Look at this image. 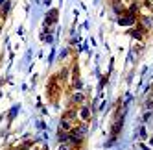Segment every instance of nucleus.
Returning a JSON list of instances; mask_svg holds the SVG:
<instances>
[{
  "instance_id": "obj_4",
  "label": "nucleus",
  "mask_w": 153,
  "mask_h": 150,
  "mask_svg": "<svg viewBox=\"0 0 153 150\" xmlns=\"http://www.w3.org/2000/svg\"><path fill=\"white\" fill-rule=\"evenodd\" d=\"M28 150H42V148H41V146H37V145H35V146H33V145H31V146H30Z\"/></svg>"
},
{
  "instance_id": "obj_1",
  "label": "nucleus",
  "mask_w": 153,
  "mask_h": 150,
  "mask_svg": "<svg viewBox=\"0 0 153 150\" xmlns=\"http://www.w3.org/2000/svg\"><path fill=\"white\" fill-rule=\"evenodd\" d=\"M76 111H78V122H85V124H89V121H91V117H92V111H91V108L87 106V102L85 104H81V106H76Z\"/></svg>"
},
{
  "instance_id": "obj_6",
  "label": "nucleus",
  "mask_w": 153,
  "mask_h": 150,
  "mask_svg": "<svg viewBox=\"0 0 153 150\" xmlns=\"http://www.w3.org/2000/svg\"><path fill=\"white\" fill-rule=\"evenodd\" d=\"M151 13H153V4H151Z\"/></svg>"
},
{
  "instance_id": "obj_5",
  "label": "nucleus",
  "mask_w": 153,
  "mask_h": 150,
  "mask_svg": "<svg viewBox=\"0 0 153 150\" xmlns=\"http://www.w3.org/2000/svg\"><path fill=\"white\" fill-rule=\"evenodd\" d=\"M4 2H6V0H0V6H2V4H4Z\"/></svg>"
},
{
  "instance_id": "obj_3",
  "label": "nucleus",
  "mask_w": 153,
  "mask_h": 150,
  "mask_svg": "<svg viewBox=\"0 0 153 150\" xmlns=\"http://www.w3.org/2000/svg\"><path fill=\"white\" fill-rule=\"evenodd\" d=\"M57 15H59V11H57V9H50V11L45 15V24H46V26H50V24H56V19H57Z\"/></svg>"
},
{
  "instance_id": "obj_2",
  "label": "nucleus",
  "mask_w": 153,
  "mask_h": 150,
  "mask_svg": "<svg viewBox=\"0 0 153 150\" xmlns=\"http://www.w3.org/2000/svg\"><path fill=\"white\" fill-rule=\"evenodd\" d=\"M85 100H87V96H85V93H81V91H76V93H72V96H70L72 106H81V104H85Z\"/></svg>"
}]
</instances>
